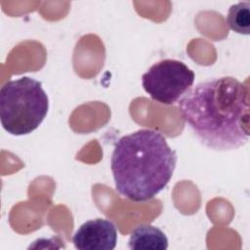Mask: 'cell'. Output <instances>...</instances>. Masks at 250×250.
Here are the masks:
<instances>
[{"instance_id":"cell-1","label":"cell","mask_w":250,"mask_h":250,"mask_svg":"<svg viewBox=\"0 0 250 250\" xmlns=\"http://www.w3.org/2000/svg\"><path fill=\"white\" fill-rule=\"evenodd\" d=\"M181 115L208 148L234 150L249 139V90L232 76L214 77L191 87L179 101Z\"/></svg>"},{"instance_id":"cell-2","label":"cell","mask_w":250,"mask_h":250,"mask_svg":"<svg viewBox=\"0 0 250 250\" xmlns=\"http://www.w3.org/2000/svg\"><path fill=\"white\" fill-rule=\"evenodd\" d=\"M177 159L176 151L156 130L125 135L115 143L110 158L115 189L131 201H147L166 188Z\"/></svg>"},{"instance_id":"cell-3","label":"cell","mask_w":250,"mask_h":250,"mask_svg":"<svg viewBox=\"0 0 250 250\" xmlns=\"http://www.w3.org/2000/svg\"><path fill=\"white\" fill-rule=\"evenodd\" d=\"M49 99L38 80L22 76L6 82L0 90V120L6 132L14 136L36 130L46 117Z\"/></svg>"},{"instance_id":"cell-4","label":"cell","mask_w":250,"mask_h":250,"mask_svg":"<svg viewBox=\"0 0 250 250\" xmlns=\"http://www.w3.org/2000/svg\"><path fill=\"white\" fill-rule=\"evenodd\" d=\"M194 72L183 62L165 59L152 64L142 76L144 90L155 102L173 104L192 87Z\"/></svg>"},{"instance_id":"cell-5","label":"cell","mask_w":250,"mask_h":250,"mask_svg":"<svg viewBox=\"0 0 250 250\" xmlns=\"http://www.w3.org/2000/svg\"><path fill=\"white\" fill-rule=\"evenodd\" d=\"M72 242L76 249L112 250L117 243V229L111 221L97 218L82 224Z\"/></svg>"},{"instance_id":"cell-6","label":"cell","mask_w":250,"mask_h":250,"mask_svg":"<svg viewBox=\"0 0 250 250\" xmlns=\"http://www.w3.org/2000/svg\"><path fill=\"white\" fill-rule=\"evenodd\" d=\"M128 246L134 250H166L168 238L160 229L150 225H142L132 231Z\"/></svg>"},{"instance_id":"cell-7","label":"cell","mask_w":250,"mask_h":250,"mask_svg":"<svg viewBox=\"0 0 250 250\" xmlns=\"http://www.w3.org/2000/svg\"><path fill=\"white\" fill-rule=\"evenodd\" d=\"M227 23L232 31L242 35H249L250 3L239 2L231 5L227 16Z\"/></svg>"}]
</instances>
